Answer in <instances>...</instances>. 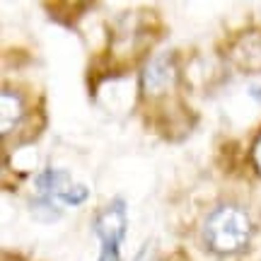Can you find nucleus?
Returning a JSON list of instances; mask_svg holds the SVG:
<instances>
[{
  "instance_id": "2",
  "label": "nucleus",
  "mask_w": 261,
  "mask_h": 261,
  "mask_svg": "<svg viewBox=\"0 0 261 261\" xmlns=\"http://www.w3.org/2000/svg\"><path fill=\"white\" fill-rule=\"evenodd\" d=\"M94 232L102 240L99 261H119V247L126 234V208L121 201L109 203L99 213L97 223H94Z\"/></svg>"
},
{
  "instance_id": "3",
  "label": "nucleus",
  "mask_w": 261,
  "mask_h": 261,
  "mask_svg": "<svg viewBox=\"0 0 261 261\" xmlns=\"http://www.w3.org/2000/svg\"><path fill=\"white\" fill-rule=\"evenodd\" d=\"M177 83V65L172 61V56H158L152 58L143 73V87L148 94H162L169 87H174Z\"/></svg>"
},
{
  "instance_id": "1",
  "label": "nucleus",
  "mask_w": 261,
  "mask_h": 261,
  "mask_svg": "<svg viewBox=\"0 0 261 261\" xmlns=\"http://www.w3.org/2000/svg\"><path fill=\"white\" fill-rule=\"evenodd\" d=\"M252 237V220L237 205H220L205 220V242L218 254L240 252Z\"/></svg>"
},
{
  "instance_id": "6",
  "label": "nucleus",
  "mask_w": 261,
  "mask_h": 261,
  "mask_svg": "<svg viewBox=\"0 0 261 261\" xmlns=\"http://www.w3.org/2000/svg\"><path fill=\"white\" fill-rule=\"evenodd\" d=\"M252 158H254V165H256V169L261 172V138L254 143V150H252Z\"/></svg>"
},
{
  "instance_id": "5",
  "label": "nucleus",
  "mask_w": 261,
  "mask_h": 261,
  "mask_svg": "<svg viewBox=\"0 0 261 261\" xmlns=\"http://www.w3.org/2000/svg\"><path fill=\"white\" fill-rule=\"evenodd\" d=\"M0 109H3V136H8L10 130L15 128L22 119V99H19L15 92H10V90H3L0 94Z\"/></svg>"
},
{
  "instance_id": "4",
  "label": "nucleus",
  "mask_w": 261,
  "mask_h": 261,
  "mask_svg": "<svg viewBox=\"0 0 261 261\" xmlns=\"http://www.w3.org/2000/svg\"><path fill=\"white\" fill-rule=\"evenodd\" d=\"M230 58L244 73H261V32H247L230 48Z\"/></svg>"
}]
</instances>
